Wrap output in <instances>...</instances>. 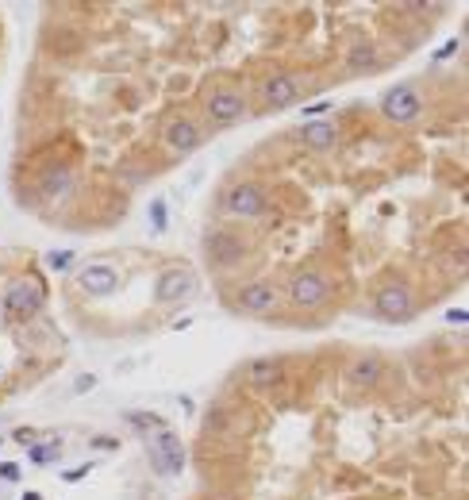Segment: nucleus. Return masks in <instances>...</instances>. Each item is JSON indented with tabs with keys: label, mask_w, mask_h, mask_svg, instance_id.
I'll return each instance as SVG.
<instances>
[{
	"label": "nucleus",
	"mask_w": 469,
	"mask_h": 500,
	"mask_svg": "<svg viewBox=\"0 0 469 500\" xmlns=\"http://www.w3.org/2000/svg\"><path fill=\"white\" fill-rule=\"evenodd\" d=\"M331 292H335L331 277L316 266L293 273V281H289V300H293L296 308H320V304L331 300Z\"/></svg>",
	"instance_id": "nucleus-1"
},
{
	"label": "nucleus",
	"mask_w": 469,
	"mask_h": 500,
	"mask_svg": "<svg viewBox=\"0 0 469 500\" xmlns=\"http://www.w3.org/2000/svg\"><path fill=\"white\" fill-rule=\"evenodd\" d=\"M204 116H208V124L215 127H231L239 124L242 116H247V100H242V92L227 89V85H215V89L204 92Z\"/></svg>",
	"instance_id": "nucleus-2"
},
{
	"label": "nucleus",
	"mask_w": 469,
	"mask_h": 500,
	"mask_svg": "<svg viewBox=\"0 0 469 500\" xmlns=\"http://www.w3.org/2000/svg\"><path fill=\"white\" fill-rule=\"evenodd\" d=\"M146 458L154 466V474H181L185 466V447L177 439V431L162 427L154 439H146Z\"/></svg>",
	"instance_id": "nucleus-3"
},
{
	"label": "nucleus",
	"mask_w": 469,
	"mask_h": 500,
	"mask_svg": "<svg viewBox=\"0 0 469 500\" xmlns=\"http://www.w3.org/2000/svg\"><path fill=\"white\" fill-rule=\"evenodd\" d=\"M381 112L392 124H411V119H419V112H424V97H419L416 85H392L381 97Z\"/></svg>",
	"instance_id": "nucleus-4"
},
{
	"label": "nucleus",
	"mask_w": 469,
	"mask_h": 500,
	"mask_svg": "<svg viewBox=\"0 0 469 500\" xmlns=\"http://www.w3.org/2000/svg\"><path fill=\"white\" fill-rule=\"evenodd\" d=\"M373 312L381 319H408L416 312V297H411V285L408 281H389V285L377 289L373 297Z\"/></svg>",
	"instance_id": "nucleus-5"
},
{
	"label": "nucleus",
	"mask_w": 469,
	"mask_h": 500,
	"mask_svg": "<svg viewBox=\"0 0 469 500\" xmlns=\"http://www.w3.org/2000/svg\"><path fill=\"white\" fill-rule=\"evenodd\" d=\"M266 204H269V193H266V185H258V181H242L223 196V208L231 216H239V220H258V216L266 212Z\"/></svg>",
	"instance_id": "nucleus-6"
},
{
	"label": "nucleus",
	"mask_w": 469,
	"mask_h": 500,
	"mask_svg": "<svg viewBox=\"0 0 469 500\" xmlns=\"http://www.w3.org/2000/svg\"><path fill=\"white\" fill-rule=\"evenodd\" d=\"M204 127L196 124V119L189 116H170L162 124V143L173 150V154H193V150H200L204 147Z\"/></svg>",
	"instance_id": "nucleus-7"
},
{
	"label": "nucleus",
	"mask_w": 469,
	"mask_h": 500,
	"mask_svg": "<svg viewBox=\"0 0 469 500\" xmlns=\"http://www.w3.org/2000/svg\"><path fill=\"white\" fill-rule=\"evenodd\" d=\"M43 304H46V292H43V285L35 277L12 281V289L4 292V312H12V316L31 319V316L43 312Z\"/></svg>",
	"instance_id": "nucleus-8"
},
{
	"label": "nucleus",
	"mask_w": 469,
	"mask_h": 500,
	"mask_svg": "<svg viewBox=\"0 0 469 500\" xmlns=\"http://www.w3.org/2000/svg\"><path fill=\"white\" fill-rule=\"evenodd\" d=\"M204 254L215 266H239L242 254H247V243L227 228H212V231H204Z\"/></svg>",
	"instance_id": "nucleus-9"
},
{
	"label": "nucleus",
	"mask_w": 469,
	"mask_h": 500,
	"mask_svg": "<svg viewBox=\"0 0 469 500\" xmlns=\"http://www.w3.org/2000/svg\"><path fill=\"white\" fill-rule=\"evenodd\" d=\"M193 289H196V273L193 270H166L162 277H158V285H154V300L158 304H177V300H185V297H193Z\"/></svg>",
	"instance_id": "nucleus-10"
},
{
	"label": "nucleus",
	"mask_w": 469,
	"mask_h": 500,
	"mask_svg": "<svg viewBox=\"0 0 469 500\" xmlns=\"http://www.w3.org/2000/svg\"><path fill=\"white\" fill-rule=\"evenodd\" d=\"M274 304H277V289L269 285V281H250V285H242L239 297H234V308H239V312H250V316L274 312Z\"/></svg>",
	"instance_id": "nucleus-11"
},
{
	"label": "nucleus",
	"mask_w": 469,
	"mask_h": 500,
	"mask_svg": "<svg viewBox=\"0 0 469 500\" xmlns=\"http://www.w3.org/2000/svg\"><path fill=\"white\" fill-rule=\"evenodd\" d=\"M77 285L85 292H92V297H108V292L119 289V273L108 262H92V266H85L77 273Z\"/></svg>",
	"instance_id": "nucleus-12"
},
{
	"label": "nucleus",
	"mask_w": 469,
	"mask_h": 500,
	"mask_svg": "<svg viewBox=\"0 0 469 500\" xmlns=\"http://www.w3.org/2000/svg\"><path fill=\"white\" fill-rule=\"evenodd\" d=\"M262 97L269 108H293L300 100V81L293 73H269V81L262 85Z\"/></svg>",
	"instance_id": "nucleus-13"
},
{
	"label": "nucleus",
	"mask_w": 469,
	"mask_h": 500,
	"mask_svg": "<svg viewBox=\"0 0 469 500\" xmlns=\"http://www.w3.org/2000/svg\"><path fill=\"white\" fill-rule=\"evenodd\" d=\"M73 185H77V181H73V169L62 166V162L46 166L43 174H39V193L50 196V201H62V196H70Z\"/></svg>",
	"instance_id": "nucleus-14"
},
{
	"label": "nucleus",
	"mask_w": 469,
	"mask_h": 500,
	"mask_svg": "<svg viewBox=\"0 0 469 500\" xmlns=\"http://www.w3.org/2000/svg\"><path fill=\"white\" fill-rule=\"evenodd\" d=\"M296 135L308 150H335L339 147V127H335L331 119H308Z\"/></svg>",
	"instance_id": "nucleus-15"
},
{
	"label": "nucleus",
	"mask_w": 469,
	"mask_h": 500,
	"mask_svg": "<svg viewBox=\"0 0 469 500\" xmlns=\"http://www.w3.org/2000/svg\"><path fill=\"white\" fill-rule=\"evenodd\" d=\"M281 373H285V362H281V358H250L247 362V381L258 385V389L277 385Z\"/></svg>",
	"instance_id": "nucleus-16"
},
{
	"label": "nucleus",
	"mask_w": 469,
	"mask_h": 500,
	"mask_svg": "<svg viewBox=\"0 0 469 500\" xmlns=\"http://www.w3.org/2000/svg\"><path fill=\"white\" fill-rule=\"evenodd\" d=\"M381 377H384V362L377 354H365L350 366V381H358V385H377Z\"/></svg>",
	"instance_id": "nucleus-17"
},
{
	"label": "nucleus",
	"mask_w": 469,
	"mask_h": 500,
	"mask_svg": "<svg viewBox=\"0 0 469 500\" xmlns=\"http://www.w3.org/2000/svg\"><path fill=\"white\" fill-rule=\"evenodd\" d=\"M377 65V46L373 43H354L346 54V73H370Z\"/></svg>",
	"instance_id": "nucleus-18"
},
{
	"label": "nucleus",
	"mask_w": 469,
	"mask_h": 500,
	"mask_svg": "<svg viewBox=\"0 0 469 500\" xmlns=\"http://www.w3.org/2000/svg\"><path fill=\"white\" fill-rule=\"evenodd\" d=\"M27 458H31L35 466H46V462H58V458H62L58 439H54V442H43V447H27Z\"/></svg>",
	"instance_id": "nucleus-19"
},
{
	"label": "nucleus",
	"mask_w": 469,
	"mask_h": 500,
	"mask_svg": "<svg viewBox=\"0 0 469 500\" xmlns=\"http://www.w3.org/2000/svg\"><path fill=\"white\" fill-rule=\"evenodd\" d=\"M46 266H50L54 273L70 270L73 266V250H50V254H46Z\"/></svg>",
	"instance_id": "nucleus-20"
},
{
	"label": "nucleus",
	"mask_w": 469,
	"mask_h": 500,
	"mask_svg": "<svg viewBox=\"0 0 469 500\" xmlns=\"http://www.w3.org/2000/svg\"><path fill=\"white\" fill-rule=\"evenodd\" d=\"M127 423H135V427H158V431H162V420H158V416H139V412H127Z\"/></svg>",
	"instance_id": "nucleus-21"
},
{
	"label": "nucleus",
	"mask_w": 469,
	"mask_h": 500,
	"mask_svg": "<svg viewBox=\"0 0 469 500\" xmlns=\"http://www.w3.org/2000/svg\"><path fill=\"white\" fill-rule=\"evenodd\" d=\"M12 439L20 442V447H35V439H39V431H35V427H20V431H16Z\"/></svg>",
	"instance_id": "nucleus-22"
},
{
	"label": "nucleus",
	"mask_w": 469,
	"mask_h": 500,
	"mask_svg": "<svg viewBox=\"0 0 469 500\" xmlns=\"http://www.w3.org/2000/svg\"><path fill=\"white\" fill-rule=\"evenodd\" d=\"M150 220H154V228H158V231L166 228V204H162V201L150 204Z\"/></svg>",
	"instance_id": "nucleus-23"
},
{
	"label": "nucleus",
	"mask_w": 469,
	"mask_h": 500,
	"mask_svg": "<svg viewBox=\"0 0 469 500\" xmlns=\"http://www.w3.org/2000/svg\"><path fill=\"white\" fill-rule=\"evenodd\" d=\"M23 474H20V466L16 462H0V481H20Z\"/></svg>",
	"instance_id": "nucleus-24"
},
{
	"label": "nucleus",
	"mask_w": 469,
	"mask_h": 500,
	"mask_svg": "<svg viewBox=\"0 0 469 500\" xmlns=\"http://www.w3.org/2000/svg\"><path fill=\"white\" fill-rule=\"evenodd\" d=\"M92 385H97V377H92V373H85V377H77V385H73V393H89Z\"/></svg>",
	"instance_id": "nucleus-25"
},
{
	"label": "nucleus",
	"mask_w": 469,
	"mask_h": 500,
	"mask_svg": "<svg viewBox=\"0 0 469 500\" xmlns=\"http://www.w3.org/2000/svg\"><path fill=\"white\" fill-rule=\"evenodd\" d=\"M92 447H100V450H116L119 442L112 439V435H97V439H92Z\"/></svg>",
	"instance_id": "nucleus-26"
},
{
	"label": "nucleus",
	"mask_w": 469,
	"mask_h": 500,
	"mask_svg": "<svg viewBox=\"0 0 469 500\" xmlns=\"http://www.w3.org/2000/svg\"><path fill=\"white\" fill-rule=\"evenodd\" d=\"M89 469H92V466H73V469H65L62 477H65V481H81V477L89 474Z\"/></svg>",
	"instance_id": "nucleus-27"
},
{
	"label": "nucleus",
	"mask_w": 469,
	"mask_h": 500,
	"mask_svg": "<svg viewBox=\"0 0 469 500\" xmlns=\"http://www.w3.org/2000/svg\"><path fill=\"white\" fill-rule=\"evenodd\" d=\"M446 319H450V324H458V327H462L465 319H469V312H465V308H450V316H446Z\"/></svg>",
	"instance_id": "nucleus-28"
},
{
	"label": "nucleus",
	"mask_w": 469,
	"mask_h": 500,
	"mask_svg": "<svg viewBox=\"0 0 469 500\" xmlns=\"http://www.w3.org/2000/svg\"><path fill=\"white\" fill-rule=\"evenodd\" d=\"M327 108H331V100H316V105H308V116H320Z\"/></svg>",
	"instance_id": "nucleus-29"
},
{
	"label": "nucleus",
	"mask_w": 469,
	"mask_h": 500,
	"mask_svg": "<svg viewBox=\"0 0 469 500\" xmlns=\"http://www.w3.org/2000/svg\"><path fill=\"white\" fill-rule=\"evenodd\" d=\"M23 500H43L39 493H23Z\"/></svg>",
	"instance_id": "nucleus-30"
},
{
	"label": "nucleus",
	"mask_w": 469,
	"mask_h": 500,
	"mask_svg": "<svg viewBox=\"0 0 469 500\" xmlns=\"http://www.w3.org/2000/svg\"><path fill=\"white\" fill-rule=\"evenodd\" d=\"M0 442H4V439H0Z\"/></svg>",
	"instance_id": "nucleus-31"
}]
</instances>
